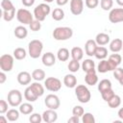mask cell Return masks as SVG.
<instances>
[{
    "label": "cell",
    "mask_w": 123,
    "mask_h": 123,
    "mask_svg": "<svg viewBox=\"0 0 123 123\" xmlns=\"http://www.w3.org/2000/svg\"><path fill=\"white\" fill-rule=\"evenodd\" d=\"M52 35L56 40H66L72 37L73 30L70 27H57L54 29Z\"/></svg>",
    "instance_id": "1"
},
{
    "label": "cell",
    "mask_w": 123,
    "mask_h": 123,
    "mask_svg": "<svg viewBox=\"0 0 123 123\" xmlns=\"http://www.w3.org/2000/svg\"><path fill=\"white\" fill-rule=\"evenodd\" d=\"M42 49H43V43L39 39H33L28 44V53L32 59L39 58Z\"/></svg>",
    "instance_id": "2"
},
{
    "label": "cell",
    "mask_w": 123,
    "mask_h": 123,
    "mask_svg": "<svg viewBox=\"0 0 123 123\" xmlns=\"http://www.w3.org/2000/svg\"><path fill=\"white\" fill-rule=\"evenodd\" d=\"M75 94H76V97H77L78 101L80 103H83V104L88 103L90 98H91L90 91L85 85L76 86H75Z\"/></svg>",
    "instance_id": "3"
},
{
    "label": "cell",
    "mask_w": 123,
    "mask_h": 123,
    "mask_svg": "<svg viewBox=\"0 0 123 123\" xmlns=\"http://www.w3.org/2000/svg\"><path fill=\"white\" fill-rule=\"evenodd\" d=\"M50 12H51L50 6L46 3H41L34 9V16L36 19L41 22L46 18V16L50 13Z\"/></svg>",
    "instance_id": "4"
},
{
    "label": "cell",
    "mask_w": 123,
    "mask_h": 123,
    "mask_svg": "<svg viewBox=\"0 0 123 123\" xmlns=\"http://www.w3.org/2000/svg\"><path fill=\"white\" fill-rule=\"evenodd\" d=\"M14 57L9 54H4L0 57V68L2 71L10 72L13 67Z\"/></svg>",
    "instance_id": "5"
},
{
    "label": "cell",
    "mask_w": 123,
    "mask_h": 123,
    "mask_svg": "<svg viewBox=\"0 0 123 123\" xmlns=\"http://www.w3.org/2000/svg\"><path fill=\"white\" fill-rule=\"evenodd\" d=\"M44 86L47 90L52 92H57L62 88V82L60 79L55 77H48L44 81Z\"/></svg>",
    "instance_id": "6"
},
{
    "label": "cell",
    "mask_w": 123,
    "mask_h": 123,
    "mask_svg": "<svg viewBox=\"0 0 123 123\" xmlns=\"http://www.w3.org/2000/svg\"><path fill=\"white\" fill-rule=\"evenodd\" d=\"M8 103L12 107H19L22 103V94L18 89H12L8 93Z\"/></svg>",
    "instance_id": "7"
},
{
    "label": "cell",
    "mask_w": 123,
    "mask_h": 123,
    "mask_svg": "<svg viewBox=\"0 0 123 123\" xmlns=\"http://www.w3.org/2000/svg\"><path fill=\"white\" fill-rule=\"evenodd\" d=\"M34 15L27 9H19L16 12V18L22 24H30L34 20Z\"/></svg>",
    "instance_id": "8"
},
{
    "label": "cell",
    "mask_w": 123,
    "mask_h": 123,
    "mask_svg": "<svg viewBox=\"0 0 123 123\" xmlns=\"http://www.w3.org/2000/svg\"><path fill=\"white\" fill-rule=\"evenodd\" d=\"M44 104L48 109L57 110L60 108L61 101L56 94H48L44 99Z\"/></svg>",
    "instance_id": "9"
},
{
    "label": "cell",
    "mask_w": 123,
    "mask_h": 123,
    "mask_svg": "<svg viewBox=\"0 0 123 123\" xmlns=\"http://www.w3.org/2000/svg\"><path fill=\"white\" fill-rule=\"evenodd\" d=\"M109 20L111 23L123 22V8L111 9L109 13Z\"/></svg>",
    "instance_id": "10"
},
{
    "label": "cell",
    "mask_w": 123,
    "mask_h": 123,
    "mask_svg": "<svg viewBox=\"0 0 123 123\" xmlns=\"http://www.w3.org/2000/svg\"><path fill=\"white\" fill-rule=\"evenodd\" d=\"M84 11L83 0H70V12L74 15H79Z\"/></svg>",
    "instance_id": "11"
},
{
    "label": "cell",
    "mask_w": 123,
    "mask_h": 123,
    "mask_svg": "<svg viewBox=\"0 0 123 123\" xmlns=\"http://www.w3.org/2000/svg\"><path fill=\"white\" fill-rule=\"evenodd\" d=\"M108 62H109V64H110V67H111V71H113L116 67H118V65L121 63L122 62V57L117 54V53H114V54H111L109 56V59H108Z\"/></svg>",
    "instance_id": "12"
},
{
    "label": "cell",
    "mask_w": 123,
    "mask_h": 123,
    "mask_svg": "<svg viewBox=\"0 0 123 123\" xmlns=\"http://www.w3.org/2000/svg\"><path fill=\"white\" fill-rule=\"evenodd\" d=\"M58 119V113L56 112V110L48 109L42 113V120L46 123H53Z\"/></svg>",
    "instance_id": "13"
},
{
    "label": "cell",
    "mask_w": 123,
    "mask_h": 123,
    "mask_svg": "<svg viewBox=\"0 0 123 123\" xmlns=\"http://www.w3.org/2000/svg\"><path fill=\"white\" fill-rule=\"evenodd\" d=\"M97 46H98V44L96 43L95 40H93V39L86 40V42L85 44V52H86V54L87 56H89V57L94 56Z\"/></svg>",
    "instance_id": "14"
},
{
    "label": "cell",
    "mask_w": 123,
    "mask_h": 123,
    "mask_svg": "<svg viewBox=\"0 0 123 123\" xmlns=\"http://www.w3.org/2000/svg\"><path fill=\"white\" fill-rule=\"evenodd\" d=\"M41 62L45 66H52L56 63V57L52 52H46L42 55Z\"/></svg>",
    "instance_id": "15"
},
{
    "label": "cell",
    "mask_w": 123,
    "mask_h": 123,
    "mask_svg": "<svg viewBox=\"0 0 123 123\" xmlns=\"http://www.w3.org/2000/svg\"><path fill=\"white\" fill-rule=\"evenodd\" d=\"M32 78H33L32 75L27 71H21L17 74V82L19 83V85H22V86L29 85L31 83Z\"/></svg>",
    "instance_id": "16"
},
{
    "label": "cell",
    "mask_w": 123,
    "mask_h": 123,
    "mask_svg": "<svg viewBox=\"0 0 123 123\" xmlns=\"http://www.w3.org/2000/svg\"><path fill=\"white\" fill-rule=\"evenodd\" d=\"M123 41L120 38H114L110 42V50L113 53H118L122 50Z\"/></svg>",
    "instance_id": "17"
},
{
    "label": "cell",
    "mask_w": 123,
    "mask_h": 123,
    "mask_svg": "<svg viewBox=\"0 0 123 123\" xmlns=\"http://www.w3.org/2000/svg\"><path fill=\"white\" fill-rule=\"evenodd\" d=\"M63 84L66 87L73 88L77 86V78L73 74H67L63 78Z\"/></svg>",
    "instance_id": "18"
},
{
    "label": "cell",
    "mask_w": 123,
    "mask_h": 123,
    "mask_svg": "<svg viewBox=\"0 0 123 123\" xmlns=\"http://www.w3.org/2000/svg\"><path fill=\"white\" fill-rule=\"evenodd\" d=\"M24 97L28 102H35L38 98V95L34 91V89L31 87V86H29L24 90Z\"/></svg>",
    "instance_id": "19"
},
{
    "label": "cell",
    "mask_w": 123,
    "mask_h": 123,
    "mask_svg": "<svg viewBox=\"0 0 123 123\" xmlns=\"http://www.w3.org/2000/svg\"><path fill=\"white\" fill-rule=\"evenodd\" d=\"M85 82L86 83V85L88 86H94L98 83V77L96 75V71H92V72H88L86 73L85 76Z\"/></svg>",
    "instance_id": "20"
},
{
    "label": "cell",
    "mask_w": 123,
    "mask_h": 123,
    "mask_svg": "<svg viewBox=\"0 0 123 123\" xmlns=\"http://www.w3.org/2000/svg\"><path fill=\"white\" fill-rule=\"evenodd\" d=\"M82 69L86 73L95 71V62L90 59H86L82 63Z\"/></svg>",
    "instance_id": "21"
},
{
    "label": "cell",
    "mask_w": 123,
    "mask_h": 123,
    "mask_svg": "<svg viewBox=\"0 0 123 123\" xmlns=\"http://www.w3.org/2000/svg\"><path fill=\"white\" fill-rule=\"evenodd\" d=\"M95 41L100 46L106 45L110 42V36L106 33H99V34H97V36L95 37Z\"/></svg>",
    "instance_id": "22"
},
{
    "label": "cell",
    "mask_w": 123,
    "mask_h": 123,
    "mask_svg": "<svg viewBox=\"0 0 123 123\" xmlns=\"http://www.w3.org/2000/svg\"><path fill=\"white\" fill-rule=\"evenodd\" d=\"M70 55L72 57L73 60H76V61H81L84 57V51L81 47H78V46H75L71 49V52H70Z\"/></svg>",
    "instance_id": "23"
},
{
    "label": "cell",
    "mask_w": 123,
    "mask_h": 123,
    "mask_svg": "<svg viewBox=\"0 0 123 123\" xmlns=\"http://www.w3.org/2000/svg\"><path fill=\"white\" fill-rule=\"evenodd\" d=\"M94 56L98 60H105L107 58V56H108V50H107V48L104 47V46H100V45L97 46Z\"/></svg>",
    "instance_id": "24"
},
{
    "label": "cell",
    "mask_w": 123,
    "mask_h": 123,
    "mask_svg": "<svg viewBox=\"0 0 123 123\" xmlns=\"http://www.w3.org/2000/svg\"><path fill=\"white\" fill-rule=\"evenodd\" d=\"M13 33H14V36L17 38H20V39L25 38L28 36V31H27V29L24 26H17V27H15Z\"/></svg>",
    "instance_id": "25"
},
{
    "label": "cell",
    "mask_w": 123,
    "mask_h": 123,
    "mask_svg": "<svg viewBox=\"0 0 123 123\" xmlns=\"http://www.w3.org/2000/svg\"><path fill=\"white\" fill-rule=\"evenodd\" d=\"M57 58L60 62H66L68 59H69V51L68 49L62 47V48H60L58 50V53H57Z\"/></svg>",
    "instance_id": "26"
},
{
    "label": "cell",
    "mask_w": 123,
    "mask_h": 123,
    "mask_svg": "<svg viewBox=\"0 0 123 123\" xmlns=\"http://www.w3.org/2000/svg\"><path fill=\"white\" fill-rule=\"evenodd\" d=\"M34 111V107L33 105H31L30 103H21L19 106V111L22 114H31Z\"/></svg>",
    "instance_id": "27"
},
{
    "label": "cell",
    "mask_w": 123,
    "mask_h": 123,
    "mask_svg": "<svg viewBox=\"0 0 123 123\" xmlns=\"http://www.w3.org/2000/svg\"><path fill=\"white\" fill-rule=\"evenodd\" d=\"M97 71L99 73H106L108 71H111V67H110L108 60H101L100 61V62L97 65Z\"/></svg>",
    "instance_id": "28"
},
{
    "label": "cell",
    "mask_w": 123,
    "mask_h": 123,
    "mask_svg": "<svg viewBox=\"0 0 123 123\" xmlns=\"http://www.w3.org/2000/svg\"><path fill=\"white\" fill-rule=\"evenodd\" d=\"M108 105L110 108H112V109H115V108H118L120 105H121V98L119 95L117 94H114L109 101H108Z\"/></svg>",
    "instance_id": "29"
},
{
    "label": "cell",
    "mask_w": 123,
    "mask_h": 123,
    "mask_svg": "<svg viewBox=\"0 0 123 123\" xmlns=\"http://www.w3.org/2000/svg\"><path fill=\"white\" fill-rule=\"evenodd\" d=\"M19 113H20L19 111H17V110H15V109H11V110H9V111H7L6 117L8 118L9 121L13 122V121H16V120L19 118Z\"/></svg>",
    "instance_id": "30"
},
{
    "label": "cell",
    "mask_w": 123,
    "mask_h": 123,
    "mask_svg": "<svg viewBox=\"0 0 123 123\" xmlns=\"http://www.w3.org/2000/svg\"><path fill=\"white\" fill-rule=\"evenodd\" d=\"M13 57L15 60H18V61H21V60H24L26 58V50L24 48H21V47H18V48H15L13 50Z\"/></svg>",
    "instance_id": "31"
},
{
    "label": "cell",
    "mask_w": 123,
    "mask_h": 123,
    "mask_svg": "<svg viewBox=\"0 0 123 123\" xmlns=\"http://www.w3.org/2000/svg\"><path fill=\"white\" fill-rule=\"evenodd\" d=\"M32 77L35 81L37 82H40L42 80L45 79V72L44 70L38 68V69H35L33 72H32Z\"/></svg>",
    "instance_id": "32"
},
{
    "label": "cell",
    "mask_w": 123,
    "mask_h": 123,
    "mask_svg": "<svg viewBox=\"0 0 123 123\" xmlns=\"http://www.w3.org/2000/svg\"><path fill=\"white\" fill-rule=\"evenodd\" d=\"M64 17V12L62 8H56L54 9V11L52 12V18L56 21H60L62 20Z\"/></svg>",
    "instance_id": "33"
},
{
    "label": "cell",
    "mask_w": 123,
    "mask_h": 123,
    "mask_svg": "<svg viewBox=\"0 0 123 123\" xmlns=\"http://www.w3.org/2000/svg\"><path fill=\"white\" fill-rule=\"evenodd\" d=\"M31 87L38 95V97H40V96H42L44 94V87H43V86L39 82H37L36 81L35 83H32L31 84Z\"/></svg>",
    "instance_id": "34"
},
{
    "label": "cell",
    "mask_w": 123,
    "mask_h": 123,
    "mask_svg": "<svg viewBox=\"0 0 123 123\" xmlns=\"http://www.w3.org/2000/svg\"><path fill=\"white\" fill-rule=\"evenodd\" d=\"M109 88H111V82L108 79H103L99 82L98 84V90L101 92H103L104 90L106 89H109Z\"/></svg>",
    "instance_id": "35"
},
{
    "label": "cell",
    "mask_w": 123,
    "mask_h": 123,
    "mask_svg": "<svg viewBox=\"0 0 123 123\" xmlns=\"http://www.w3.org/2000/svg\"><path fill=\"white\" fill-rule=\"evenodd\" d=\"M2 16L5 21H12L15 16V8L9 10V11H3Z\"/></svg>",
    "instance_id": "36"
},
{
    "label": "cell",
    "mask_w": 123,
    "mask_h": 123,
    "mask_svg": "<svg viewBox=\"0 0 123 123\" xmlns=\"http://www.w3.org/2000/svg\"><path fill=\"white\" fill-rule=\"evenodd\" d=\"M67 67H68V69H69L70 72L75 73V72H77V71L79 70V68H80V62H79V61H76V60H73V59H72V60L69 62Z\"/></svg>",
    "instance_id": "37"
},
{
    "label": "cell",
    "mask_w": 123,
    "mask_h": 123,
    "mask_svg": "<svg viewBox=\"0 0 123 123\" xmlns=\"http://www.w3.org/2000/svg\"><path fill=\"white\" fill-rule=\"evenodd\" d=\"M100 6L104 11H110L113 6V0H101Z\"/></svg>",
    "instance_id": "38"
},
{
    "label": "cell",
    "mask_w": 123,
    "mask_h": 123,
    "mask_svg": "<svg viewBox=\"0 0 123 123\" xmlns=\"http://www.w3.org/2000/svg\"><path fill=\"white\" fill-rule=\"evenodd\" d=\"M114 91L112 90V88H109V89H106L104 90L103 92H101V96L103 98V100H105L106 102H108L113 95H114Z\"/></svg>",
    "instance_id": "39"
},
{
    "label": "cell",
    "mask_w": 123,
    "mask_h": 123,
    "mask_svg": "<svg viewBox=\"0 0 123 123\" xmlns=\"http://www.w3.org/2000/svg\"><path fill=\"white\" fill-rule=\"evenodd\" d=\"M83 123H95V118L90 112H85L82 116Z\"/></svg>",
    "instance_id": "40"
},
{
    "label": "cell",
    "mask_w": 123,
    "mask_h": 123,
    "mask_svg": "<svg viewBox=\"0 0 123 123\" xmlns=\"http://www.w3.org/2000/svg\"><path fill=\"white\" fill-rule=\"evenodd\" d=\"M29 26H30L31 31L37 32V31H39V30H40V28H41V23H40L39 20H37V19H34V20L29 24Z\"/></svg>",
    "instance_id": "41"
},
{
    "label": "cell",
    "mask_w": 123,
    "mask_h": 123,
    "mask_svg": "<svg viewBox=\"0 0 123 123\" xmlns=\"http://www.w3.org/2000/svg\"><path fill=\"white\" fill-rule=\"evenodd\" d=\"M29 120L31 123H40L42 121V115H40L37 112H34L30 115Z\"/></svg>",
    "instance_id": "42"
},
{
    "label": "cell",
    "mask_w": 123,
    "mask_h": 123,
    "mask_svg": "<svg viewBox=\"0 0 123 123\" xmlns=\"http://www.w3.org/2000/svg\"><path fill=\"white\" fill-rule=\"evenodd\" d=\"M1 8L3 11H9L14 8V6L12 5V3L10 0H2L1 1Z\"/></svg>",
    "instance_id": "43"
},
{
    "label": "cell",
    "mask_w": 123,
    "mask_h": 123,
    "mask_svg": "<svg viewBox=\"0 0 123 123\" xmlns=\"http://www.w3.org/2000/svg\"><path fill=\"white\" fill-rule=\"evenodd\" d=\"M72 113L73 115H76V116H83V114L85 113V111H84V108L82 106H75L72 110Z\"/></svg>",
    "instance_id": "44"
},
{
    "label": "cell",
    "mask_w": 123,
    "mask_h": 123,
    "mask_svg": "<svg viewBox=\"0 0 123 123\" xmlns=\"http://www.w3.org/2000/svg\"><path fill=\"white\" fill-rule=\"evenodd\" d=\"M113 77H114L117 81H119V80L123 77V68H121V67H116V68L113 70Z\"/></svg>",
    "instance_id": "45"
},
{
    "label": "cell",
    "mask_w": 123,
    "mask_h": 123,
    "mask_svg": "<svg viewBox=\"0 0 123 123\" xmlns=\"http://www.w3.org/2000/svg\"><path fill=\"white\" fill-rule=\"evenodd\" d=\"M85 3L88 9H95L99 5V0H86Z\"/></svg>",
    "instance_id": "46"
},
{
    "label": "cell",
    "mask_w": 123,
    "mask_h": 123,
    "mask_svg": "<svg viewBox=\"0 0 123 123\" xmlns=\"http://www.w3.org/2000/svg\"><path fill=\"white\" fill-rule=\"evenodd\" d=\"M8 111V103L5 100H0V113H5Z\"/></svg>",
    "instance_id": "47"
},
{
    "label": "cell",
    "mask_w": 123,
    "mask_h": 123,
    "mask_svg": "<svg viewBox=\"0 0 123 123\" xmlns=\"http://www.w3.org/2000/svg\"><path fill=\"white\" fill-rule=\"evenodd\" d=\"M68 123H79L80 122V118L79 116H76V115H72L68 120H67Z\"/></svg>",
    "instance_id": "48"
},
{
    "label": "cell",
    "mask_w": 123,
    "mask_h": 123,
    "mask_svg": "<svg viewBox=\"0 0 123 123\" xmlns=\"http://www.w3.org/2000/svg\"><path fill=\"white\" fill-rule=\"evenodd\" d=\"M35 1L36 0H21L22 4L25 6V7H31L35 4Z\"/></svg>",
    "instance_id": "49"
},
{
    "label": "cell",
    "mask_w": 123,
    "mask_h": 123,
    "mask_svg": "<svg viewBox=\"0 0 123 123\" xmlns=\"http://www.w3.org/2000/svg\"><path fill=\"white\" fill-rule=\"evenodd\" d=\"M7 80V76L5 74V71L0 72V84H4Z\"/></svg>",
    "instance_id": "50"
},
{
    "label": "cell",
    "mask_w": 123,
    "mask_h": 123,
    "mask_svg": "<svg viewBox=\"0 0 123 123\" xmlns=\"http://www.w3.org/2000/svg\"><path fill=\"white\" fill-rule=\"evenodd\" d=\"M68 1L69 0H56V2H57V5L58 6H64V5H66L67 3H68Z\"/></svg>",
    "instance_id": "51"
},
{
    "label": "cell",
    "mask_w": 123,
    "mask_h": 123,
    "mask_svg": "<svg viewBox=\"0 0 123 123\" xmlns=\"http://www.w3.org/2000/svg\"><path fill=\"white\" fill-rule=\"evenodd\" d=\"M118 116L121 120H123V108H121L119 111H118Z\"/></svg>",
    "instance_id": "52"
},
{
    "label": "cell",
    "mask_w": 123,
    "mask_h": 123,
    "mask_svg": "<svg viewBox=\"0 0 123 123\" xmlns=\"http://www.w3.org/2000/svg\"><path fill=\"white\" fill-rule=\"evenodd\" d=\"M7 120H8V118L6 119L3 115H1V116H0V123H7Z\"/></svg>",
    "instance_id": "53"
},
{
    "label": "cell",
    "mask_w": 123,
    "mask_h": 123,
    "mask_svg": "<svg viewBox=\"0 0 123 123\" xmlns=\"http://www.w3.org/2000/svg\"><path fill=\"white\" fill-rule=\"evenodd\" d=\"M116 3H117L119 6L123 7V0H116Z\"/></svg>",
    "instance_id": "54"
},
{
    "label": "cell",
    "mask_w": 123,
    "mask_h": 123,
    "mask_svg": "<svg viewBox=\"0 0 123 123\" xmlns=\"http://www.w3.org/2000/svg\"><path fill=\"white\" fill-rule=\"evenodd\" d=\"M118 82H119V84H120V85H121V86H123V77H122V78H121V79H120V80H119Z\"/></svg>",
    "instance_id": "55"
},
{
    "label": "cell",
    "mask_w": 123,
    "mask_h": 123,
    "mask_svg": "<svg viewBox=\"0 0 123 123\" xmlns=\"http://www.w3.org/2000/svg\"><path fill=\"white\" fill-rule=\"evenodd\" d=\"M44 2H46V3H51V2H53L54 0H43Z\"/></svg>",
    "instance_id": "56"
},
{
    "label": "cell",
    "mask_w": 123,
    "mask_h": 123,
    "mask_svg": "<svg viewBox=\"0 0 123 123\" xmlns=\"http://www.w3.org/2000/svg\"><path fill=\"white\" fill-rule=\"evenodd\" d=\"M122 50H123V47H122Z\"/></svg>",
    "instance_id": "57"
}]
</instances>
